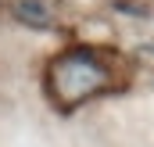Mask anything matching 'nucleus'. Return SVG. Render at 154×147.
<instances>
[{"label": "nucleus", "instance_id": "f257e3e1", "mask_svg": "<svg viewBox=\"0 0 154 147\" xmlns=\"http://www.w3.org/2000/svg\"><path fill=\"white\" fill-rule=\"evenodd\" d=\"M108 86H111V68L93 50H82V47H72V50L57 54L50 61V68H47L50 101H54V108L65 111V115H72L86 101H93Z\"/></svg>", "mask_w": 154, "mask_h": 147}, {"label": "nucleus", "instance_id": "f03ea898", "mask_svg": "<svg viewBox=\"0 0 154 147\" xmlns=\"http://www.w3.org/2000/svg\"><path fill=\"white\" fill-rule=\"evenodd\" d=\"M14 14H18L25 25H36V29H43V25H50V22H54L50 7H47L43 0H22V4L14 7Z\"/></svg>", "mask_w": 154, "mask_h": 147}]
</instances>
